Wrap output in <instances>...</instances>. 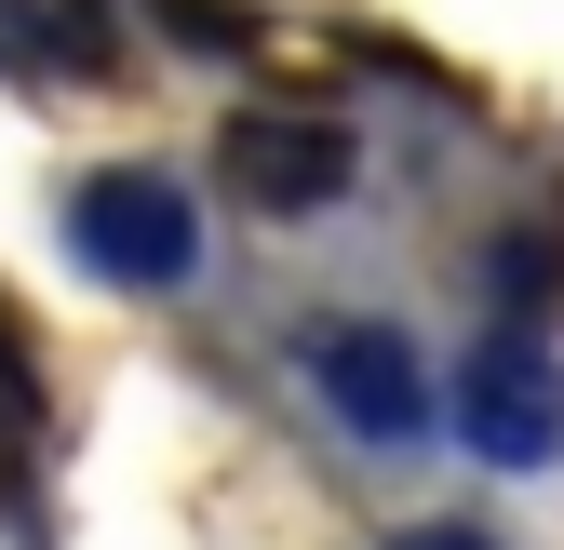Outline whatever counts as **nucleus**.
<instances>
[{
  "mask_svg": "<svg viewBox=\"0 0 564 550\" xmlns=\"http://www.w3.org/2000/svg\"><path fill=\"white\" fill-rule=\"evenodd\" d=\"M296 376H310V403H323L364 457H403L416 430H431V363H416L403 322H364V309L310 322V336H296Z\"/></svg>",
  "mask_w": 564,
  "mask_h": 550,
  "instance_id": "obj_2",
  "label": "nucleus"
},
{
  "mask_svg": "<svg viewBox=\"0 0 564 550\" xmlns=\"http://www.w3.org/2000/svg\"><path fill=\"white\" fill-rule=\"evenodd\" d=\"M390 550H498L484 524H416V537H390Z\"/></svg>",
  "mask_w": 564,
  "mask_h": 550,
  "instance_id": "obj_5",
  "label": "nucleus"
},
{
  "mask_svg": "<svg viewBox=\"0 0 564 550\" xmlns=\"http://www.w3.org/2000/svg\"><path fill=\"white\" fill-rule=\"evenodd\" d=\"M229 175H242V201H323L349 175V148H336L323 121H242L229 134Z\"/></svg>",
  "mask_w": 564,
  "mask_h": 550,
  "instance_id": "obj_4",
  "label": "nucleus"
},
{
  "mask_svg": "<svg viewBox=\"0 0 564 550\" xmlns=\"http://www.w3.org/2000/svg\"><path fill=\"white\" fill-rule=\"evenodd\" d=\"M67 255L95 268V283L121 296H175L202 283V201L162 175V162H95V175H67Z\"/></svg>",
  "mask_w": 564,
  "mask_h": 550,
  "instance_id": "obj_1",
  "label": "nucleus"
},
{
  "mask_svg": "<svg viewBox=\"0 0 564 550\" xmlns=\"http://www.w3.org/2000/svg\"><path fill=\"white\" fill-rule=\"evenodd\" d=\"M457 443L484 457V470H511V484H538V470H564V363H551V336H524V322H498L484 350L457 363Z\"/></svg>",
  "mask_w": 564,
  "mask_h": 550,
  "instance_id": "obj_3",
  "label": "nucleus"
}]
</instances>
